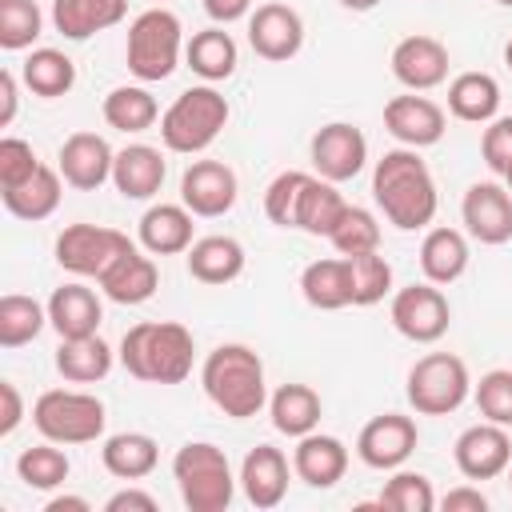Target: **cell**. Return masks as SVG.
Listing matches in <instances>:
<instances>
[{
  "label": "cell",
  "mask_w": 512,
  "mask_h": 512,
  "mask_svg": "<svg viewBox=\"0 0 512 512\" xmlns=\"http://www.w3.org/2000/svg\"><path fill=\"white\" fill-rule=\"evenodd\" d=\"M372 200L384 212V220L400 232L428 228L440 208L436 180L428 164L420 160V148H392L372 168Z\"/></svg>",
  "instance_id": "1"
},
{
  "label": "cell",
  "mask_w": 512,
  "mask_h": 512,
  "mask_svg": "<svg viewBox=\"0 0 512 512\" xmlns=\"http://www.w3.org/2000/svg\"><path fill=\"white\" fill-rule=\"evenodd\" d=\"M120 364L132 380L144 384H180L192 372L196 340L176 320H140L120 340Z\"/></svg>",
  "instance_id": "2"
},
{
  "label": "cell",
  "mask_w": 512,
  "mask_h": 512,
  "mask_svg": "<svg viewBox=\"0 0 512 512\" xmlns=\"http://www.w3.org/2000/svg\"><path fill=\"white\" fill-rule=\"evenodd\" d=\"M204 396L232 420H248L268 404L264 360L248 344H220L204 356L200 368Z\"/></svg>",
  "instance_id": "3"
},
{
  "label": "cell",
  "mask_w": 512,
  "mask_h": 512,
  "mask_svg": "<svg viewBox=\"0 0 512 512\" xmlns=\"http://www.w3.org/2000/svg\"><path fill=\"white\" fill-rule=\"evenodd\" d=\"M232 108L224 100V92H216L212 84H196L184 88L160 116V140L168 152L180 156H200L204 148H212V140L224 132Z\"/></svg>",
  "instance_id": "4"
},
{
  "label": "cell",
  "mask_w": 512,
  "mask_h": 512,
  "mask_svg": "<svg viewBox=\"0 0 512 512\" xmlns=\"http://www.w3.org/2000/svg\"><path fill=\"white\" fill-rule=\"evenodd\" d=\"M172 480H176L188 512H224L236 496L240 476H232L224 448H216L208 440H188L172 456Z\"/></svg>",
  "instance_id": "5"
},
{
  "label": "cell",
  "mask_w": 512,
  "mask_h": 512,
  "mask_svg": "<svg viewBox=\"0 0 512 512\" xmlns=\"http://www.w3.org/2000/svg\"><path fill=\"white\" fill-rule=\"evenodd\" d=\"M184 52V28L180 16L168 8H148L128 24V44H124V60L128 72L140 84H160L176 72Z\"/></svg>",
  "instance_id": "6"
},
{
  "label": "cell",
  "mask_w": 512,
  "mask_h": 512,
  "mask_svg": "<svg viewBox=\"0 0 512 512\" xmlns=\"http://www.w3.org/2000/svg\"><path fill=\"white\" fill-rule=\"evenodd\" d=\"M32 424H36V432L44 440H56V444H92V440L104 436L108 408L92 392L48 388L32 404Z\"/></svg>",
  "instance_id": "7"
},
{
  "label": "cell",
  "mask_w": 512,
  "mask_h": 512,
  "mask_svg": "<svg viewBox=\"0 0 512 512\" xmlns=\"http://www.w3.org/2000/svg\"><path fill=\"white\" fill-rule=\"evenodd\" d=\"M404 396L420 416H448L472 396L468 364L456 352H428L408 368Z\"/></svg>",
  "instance_id": "8"
},
{
  "label": "cell",
  "mask_w": 512,
  "mask_h": 512,
  "mask_svg": "<svg viewBox=\"0 0 512 512\" xmlns=\"http://www.w3.org/2000/svg\"><path fill=\"white\" fill-rule=\"evenodd\" d=\"M128 248H136L124 232L104 228V224H68L56 236V264L72 276H92L100 280L112 260H120Z\"/></svg>",
  "instance_id": "9"
},
{
  "label": "cell",
  "mask_w": 512,
  "mask_h": 512,
  "mask_svg": "<svg viewBox=\"0 0 512 512\" xmlns=\"http://www.w3.org/2000/svg\"><path fill=\"white\" fill-rule=\"evenodd\" d=\"M392 328L412 340V344H436L448 324H452V308H448V296L440 292V284L424 280V284H408L392 296Z\"/></svg>",
  "instance_id": "10"
},
{
  "label": "cell",
  "mask_w": 512,
  "mask_h": 512,
  "mask_svg": "<svg viewBox=\"0 0 512 512\" xmlns=\"http://www.w3.org/2000/svg\"><path fill=\"white\" fill-rule=\"evenodd\" d=\"M308 156H312V168L316 176L332 180V184H344L352 176L364 172L368 164V140L356 124H344V120H332L324 128H316L312 144H308Z\"/></svg>",
  "instance_id": "11"
},
{
  "label": "cell",
  "mask_w": 512,
  "mask_h": 512,
  "mask_svg": "<svg viewBox=\"0 0 512 512\" xmlns=\"http://www.w3.org/2000/svg\"><path fill=\"white\" fill-rule=\"evenodd\" d=\"M416 420L412 416H400V412H384V416H372L360 436H356V456L376 468V472H396L412 452H416Z\"/></svg>",
  "instance_id": "12"
},
{
  "label": "cell",
  "mask_w": 512,
  "mask_h": 512,
  "mask_svg": "<svg viewBox=\"0 0 512 512\" xmlns=\"http://www.w3.org/2000/svg\"><path fill=\"white\" fill-rule=\"evenodd\" d=\"M452 456H456V468L464 480H496L512 464V436L504 424L480 420L456 436Z\"/></svg>",
  "instance_id": "13"
},
{
  "label": "cell",
  "mask_w": 512,
  "mask_h": 512,
  "mask_svg": "<svg viewBox=\"0 0 512 512\" xmlns=\"http://www.w3.org/2000/svg\"><path fill=\"white\" fill-rule=\"evenodd\" d=\"M236 192H240L236 172L224 160H192L180 176V204L192 216H204V220H216V216L232 212Z\"/></svg>",
  "instance_id": "14"
},
{
  "label": "cell",
  "mask_w": 512,
  "mask_h": 512,
  "mask_svg": "<svg viewBox=\"0 0 512 512\" xmlns=\"http://www.w3.org/2000/svg\"><path fill=\"white\" fill-rule=\"evenodd\" d=\"M460 220L472 240L480 244H508L512 240V192L496 180H476L460 200Z\"/></svg>",
  "instance_id": "15"
},
{
  "label": "cell",
  "mask_w": 512,
  "mask_h": 512,
  "mask_svg": "<svg viewBox=\"0 0 512 512\" xmlns=\"http://www.w3.org/2000/svg\"><path fill=\"white\" fill-rule=\"evenodd\" d=\"M248 44L260 60L284 64L304 48V20L292 4L268 0L248 16Z\"/></svg>",
  "instance_id": "16"
},
{
  "label": "cell",
  "mask_w": 512,
  "mask_h": 512,
  "mask_svg": "<svg viewBox=\"0 0 512 512\" xmlns=\"http://www.w3.org/2000/svg\"><path fill=\"white\" fill-rule=\"evenodd\" d=\"M112 164H116V152L96 132H72L60 144V156H56V168H60L64 184L76 188V192H96L104 180H112Z\"/></svg>",
  "instance_id": "17"
},
{
  "label": "cell",
  "mask_w": 512,
  "mask_h": 512,
  "mask_svg": "<svg viewBox=\"0 0 512 512\" xmlns=\"http://www.w3.org/2000/svg\"><path fill=\"white\" fill-rule=\"evenodd\" d=\"M384 128H388L404 148H432V144L444 140L448 120H444V108H440L436 100L408 92V96H392V100L384 104Z\"/></svg>",
  "instance_id": "18"
},
{
  "label": "cell",
  "mask_w": 512,
  "mask_h": 512,
  "mask_svg": "<svg viewBox=\"0 0 512 512\" xmlns=\"http://www.w3.org/2000/svg\"><path fill=\"white\" fill-rule=\"evenodd\" d=\"M392 76L408 88V92H432L448 80V48L436 36H404L392 48Z\"/></svg>",
  "instance_id": "19"
},
{
  "label": "cell",
  "mask_w": 512,
  "mask_h": 512,
  "mask_svg": "<svg viewBox=\"0 0 512 512\" xmlns=\"http://www.w3.org/2000/svg\"><path fill=\"white\" fill-rule=\"evenodd\" d=\"M240 488L252 508H276L288 496V456L272 444H256L240 464Z\"/></svg>",
  "instance_id": "20"
},
{
  "label": "cell",
  "mask_w": 512,
  "mask_h": 512,
  "mask_svg": "<svg viewBox=\"0 0 512 512\" xmlns=\"http://www.w3.org/2000/svg\"><path fill=\"white\" fill-rule=\"evenodd\" d=\"M96 284H100V292H104L112 304L132 308V304H144V300L156 296V288H160V268H156V260L144 256L140 248H128L120 260H112V264L104 268V276H100Z\"/></svg>",
  "instance_id": "21"
},
{
  "label": "cell",
  "mask_w": 512,
  "mask_h": 512,
  "mask_svg": "<svg viewBox=\"0 0 512 512\" xmlns=\"http://www.w3.org/2000/svg\"><path fill=\"white\" fill-rule=\"evenodd\" d=\"M100 320H104V304H100V296H96L88 284H80V280L60 284V288L48 296V324L56 328L60 340L96 336Z\"/></svg>",
  "instance_id": "22"
},
{
  "label": "cell",
  "mask_w": 512,
  "mask_h": 512,
  "mask_svg": "<svg viewBox=\"0 0 512 512\" xmlns=\"http://www.w3.org/2000/svg\"><path fill=\"white\" fill-rule=\"evenodd\" d=\"M292 472L308 484V488H332L344 480L348 472V448L340 436H328V432H308L296 440V452H292Z\"/></svg>",
  "instance_id": "23"
},
{
  "label": "cell",
  "mask_w": 512,
  "mask_h": 512,
  "mask_svg": "<svg viewBox=\"0 0 512 512\" xmlns=\"http://www.w3.org/2000/svg\"><path fill=\"white\" fill-rule=\"evenodd\" d=\"M168 176V164H164V152L152 148V144H128L116 152V164H112V184L124 200H152L160 192Z\"/></svg>",
  "instance_id": "24"
},
{
  "label": "cell",
  "mask_w": 512,
  "mask_h": 512,
  "mask_svg": "<svg viewBox=\"0 0 512 512\" xmlns=\"http://www.w3.org/2000/svg\"><path fill=\"white\" fill-rule=\"evenodd\" d=\"M128 16V0H52V24L64 40H88L116 28Z\"/></svg>",
  "instance_id": "25"
},
{
  "label": "cell",
  "mask_w": 512,
  "mask_h": 512,
  "mask_svg": "<svg viewBox=\"0 0 512 512\" xmlns=\"http://www.w3.org/2000/svg\"><path fill=\"white\" fill-rule=\"evenodd\" d=\"M192 228L196 224H192V212L184 204H152L140 216V244L152 256H180L196 244Z\"/></svg>",
  "instance_id": "26"
},
{
  "label": "cell",
  "mask_w": 512,
  "mask_h": 512,
  "mask_svg": "<svg viewBox=\"0 0 512 512\" xmlns=\"http://www.w3.org/2000/svg\"><path fill=\"white\" fill-rule=\"evenodd\" d=\"M300 292L312 308L320 312H340L352 304V264L348 256H324V260H312L304 272H300Z\"/></svg>",
  "instance_id": "27"
},
{
  "label": "cell",
  "mask_w": 512,
  "mask_h": 512,
  "mask_svg": "<svg viewBox=\"0 0 512 512\" xmlns=\"http://www.w3.org/2000/svg\"><path fill=\"white\" fill-rule=\"evenodd\" d=\"M60 168H48L40 164L28 180H20L16 188H0V200L4 208L16 216V220H48L56 208H60V196H64V184H60Z\"/></svg>",
  "instance_id": "28"
},
{
  "label": "cell",
  "mask_w": 512,
  "mask_h": 512,
  "mask_svg": "<svg viewBox=\"0 0 512 512\" xmlns=\"http://www.w3.org/2000/svg\"><path fill=\"white\" fill-rule=\"evenodd\" d=\"M268 416H272V428L300 440L308 432H316L320 416H324V400L316 388L308 384H280L272 396H268Z\"/></svg>",
  "instance_id": "29"
},
{
  "label": "cell",
  "mask_w": 512,
  "mask_h": 512,
  "mask_svg": "<svg viewBox=\"0 0 512 512\" xmlns=\"http://www.w3.org/2000/svg\"><path fill=\"white\" fill-rule=\"evenodd\" d=\"M468 240L460 228H428V236L420 240V272L432 284H456L468 272Z\"/></svg>",
  "instance_id": "30"
},
{
  "label": "cell",
  "mask_w": 512,
  "mask_h": 512,
  "mask_svg": "<svg viewBox=\"0 0 512 512\" xmlns=\"http://www.w3.org/2000/svg\"><path fill=\"white\" fill-rule=\"evenodd\" d=\"M188 276L200 284H232L244 272V248L232 236H200L184 252Z\"/></svg>",
  "instance_id": "31"
},
{
  "label": "cell",
  "mask_w": 512,
  "mask_h": 512,
  "mask_svg": "<svg viewBox=\"0 0 512 512\" xmlns=\"http://www.w3.org/2000/svg\"><path fill=\"white\" fill-rule=\"evenodd\" d=\"M448 112L464 124H488L500 112V84L488 72H460L448 84Z\"/></svg>",
  "instance_id": "32"
},
{
  "label": "cell",
  "mask_w": 512,
  "mask_h": 512,
  "mask_svg": "<svg viewBox=\"0 0 512 512\" xmlns=\"http://www.w3.org/2000/svg\"><path fill=\"white\" fill-rule=\"evenodd\" d=\"M112 360L116 352L96 336H76V340H60L56 348V372L68 380V384H96L112 372Z\"/></svg>",
  "instance_id": "33"
},
{
  "label": "cell",
  "mask_w": 512,
  "mask_h": 512,
  "mask_svg": "<svg viewBox=\"0 0 512 512\" xmlns=\"http://www.w3.org/2000/svg\"><path fill=\"white\" fill-rule=\"evenodd\" d=\"M100 460L116 480H144L160 464V444L148 432H116L104 440Z\"/></svg>",
  "instance_id": "34"
},
{
  "label": "cell",
  "mask_w": 512,
  "mask_h": 512,
  "mask_svg": "<svg viewBox=\"0 0 512 512\" xmlns=\"http://www.w3.org/2000/svg\"><path fill=\"white\" fill-rule=\"evenodd\" d=\"M184 60H188V68H192L200 80L216 84V80H228V76L236 72L240 48H236V40L216 24V28H204V32H196V36L188 40Z\"/></svg>",
  "instance_id": "35"
},
{
  "label": "cell",
  "mask_w": 512,
  "mask_h": 512,
  "mask_svg": "<svg viewBox=\"0 0 512 512\" xmlns=\"http://www.w3.org/2000/svg\"><path fill=\"white\" fill-rule=\"evenodd\" d=\"M20 80L32 96H44V100H56V96H68L72 84H76V64L72 56H64L60 48H32L20 64Z\"/></svg>",
  "instance_id": "36"
},
{
  "label": "cell",
  "mask_w": 512,
  "mask_h": 512,
  "mask_svg": "<svg viewBox=\"0 0 512 512\" xmlns=\"http://www.w3.org/2000/svg\"><path fill=\"white\" fill-rule=\"evenodd\" d=\"M344 212H348V200L336 192V184L324 180V176H312V180L304 184V192H300L296 228L308 232V236H324V240H328V236L336 232V224H340Z\"/></svg>",
  "instance_id": "37"
},
{
  "label": "cell",
  "mask_w": 512,
  "mask_h": 512,
  "mask_svg": "<svg viewBox=\"0 0 512 512\" xmlns=\"http://www.w3.org/2000/svg\"><path fill=\"white\" fill-rule=\"evenodd\" d=\"M100 112H104L108 128L132 132V136H136V132H148V128L160 120V104H156V96H152L144 84H120V88H112V92L104 96Z\"/></svg>",
  "instance_id": "38"
},
{
  "label": "cell",
  "mask_w": 512,
  "mask_h": 512,
  "mask_svg": "<svg viewBox=\"0 0 512 512\" xmlns=\"http://www.w3.org/2000/svg\"><path fill=\"white\" fill-rule=\"evenodd\" d=\"M48 324V304L24 296V292H8L0 296V344L4 348H24L32 344Z\"/></svg>",
  "instance_id": "39"
},
{
  "label": "cell",
  "mask_w": 512,
  "mask_h": 512,
  "mask_svg": "<svg viewBox=\"0 0 512 512\" xmlns=\"http://www.w3.org/2000/svg\"><path fill=\"white\" fill-rule=\"evenodd\" d=\"M68 472H72V464H68V456L60 452L56 440H44V444L24 448V452L16 456V476H20L28 488H36V492L60 488V484L68 480Z\"/></svg>",
  "instance_id": "40"
},
{
  "label": "cell",
  "mask_w": 512,
  "mask_h": 512,
  "mask_svg": "<svg viewBox=\"0 0 512 512\" xmlns=\"http://www.w3.org/2000/svg\"><path fill=\"white\" fill-rule=\"evenodd\" d=\"M44 32V12L36 0H0V48L4 52H24L40 40Z\"/></svg>",
  "instance_id": "41"
},
{
  "label": "cell",
  "mask_w": 512,
  "mask_h": 512,
  "mask_svg": "<svg viewBox=\"0 0 512 512\" xmlns=\"http://www.w3.org/2000/svg\"><path fill=\"white\" fill-rule=\"evenodd\" d=\"M348 264H352V304L356 308H372L392 292V264L380 256V248L356 252V256H348Z\"/></svg>",
  "instance_id": "42"
},
{
  "label": "cell",
  "mask_w": 512,
  "mask_h": 512,
  "mask_svg": "<svg viewBox=\"0 0 512 512\" xmlns=\"http://www.w3.org/2000/svg\"><path fill=\"white\" fill-rule=\"evenodd\" d=\"M376 508H392V512H432V508H436L432 480L420 476V472H400V468H396V476L380 488Z\"/></svg>",
  "instance_id": "43"
},
{
  "label": "cell",
  "mask_w": 512,
  "mask_h": 512,
  "mask_svg": "<svg viewBox=\"0 0 512 512\" xmlns=\"http://www.w3.org/2000/svg\"><path fill=\"white\" fill-rule=\"evenodd\" d=\"M312 176L300 168H288L280 176H272V184L264 188V216L276 228H296V208H300V192Z\"/></svg>",
  "instance_id": "44"
},
{
  "label": "cell",
  "mask_w": 512,
  "mask_h": 512,
  "mask_svg": "<svg viewBox=\"0 0 512 512\" xmlns=\"http://www.w3.org/2000/svg\"><path fill=\"white\" fill-rule=\"evenodd\" d=\"M328 240H332V248H336L340 256L376 252V248H380V224H376V216H372L368 208L348 204V212L340 216V224H336V232H332Z\"/></svg>",
  "instance_id": "45"
},
{
  "label": "cell",
  "mask_w": 512,
  "mask_h": 512,
  "mask_svg": "<svg viewBox=\"0 0 512 512\" xmlns=\"http://www.w3.org/2000/svg\"><path fill=\"white\" fill-rule=\"evenodd\" d=\"M472 400L484 420L512 428V368H492L472 384Z\"/></svg>",
  "instance_id": "46"
},
{
  "label": "cell",
  "mask_w": 512,
  "mask_h": 512,
  "mask_svg": "<svg viewBox=\"0 0 512 512\" xmlns=\"http://www.w3.org/2000/svg\"><path fill=\"white\" fill-rule=\"evenodd\" d=\"M36 168H40V160H36L28 140H20V136H4L0 140V188H16Z\"/></svg>",
  "instance_id": "47"
},
{
  "label": "cell",
  "mask_w": 512,
  "mask_h": 512,
  "mask_svg": "<svg viewBox=\"0 0 512 512\" xmlns=\"http://www.w3.org/2000/svg\"><path fill=\"white\" fill-rule=\"evenodd\" d=\"M480 156H484V164H488L496 176H504V168L512 164V116L488 120V128H484V136H480Z\"/></svg>",
  "instance_id": "48"
},
{
  "label": "cell",
  "mask_w": 512,
  "mask_h": 512,
  "mask_svg": "<svg viewBox=\"0 0 512 512\" xmlns=\"http://www.w3.org/2000/svg\"><path fill=\"white\" fill-rule=\"evenodd\" d=\"M0 400H4V412H0V436H12L24 420V400H20V388L12 380H0Z\"/></svg>",
  "instance_id": "49"
},
{
  "label": "cell",
  "mask_w": 512,
  "mask_h": 512,
  "mask_svg": "<svg viewBox=\"0 0 512 512\" xmlns=\"http://www.w3.org/2000/svg\"><path fill=\"white\" fill-rule=\"evenodd\" d=\"M440 508L444 512H488V496L480 488H472V484H460V488L444 492Z\"/></svg>",
  "instance_id": "50"
},
{
  "label": "cell",
  "mask_w": 512,
  "mask_h": 512,
  "mask_svg": "<svg viewBox=\"0 0 512 512\" xmlns=\"http://www.w3.org/2000/svg\"><path fill=\"white\" fill-rule=\"evenodd\" d=\"M104 512H156V496L140 488H120L116 496L104 500Z\"/></svg>",
  "instance_id": "51"
},
{
  "label": "cell",
  "mask_w": 512,
  "mask_h": 512,
  "mask_svg": "<svg viewBox=\"0 0 512 512\" xmlns=\"http://www.w3.org/2000/svg\"><path fill=\"white\" fill-rule=\"evenodd\" d=\"M16 104H20V80L12 68L0 72V128H8L16 120Z\"/></svg>",
  "instance_id": "52"
},
{
  "label": "cell",
  "mask_w": 512,
  "mask_h": 512,
  "mask_svg": "<svg viewBox=\"0 0 512 512\" xmlns=\"http://www.w3.org/2000/svg\"><path fill=\"white\" fill-rule=\"evenodd\" d=\"M204 12L216 24H232V20H244L252 12V0H204Z\"/></svg>",
  "instance_id": "53"
},
{
  "label": "cell",
  "mask_w": 512,
  "mask_h": 512,
  "mask_svg": "<svg viewBox=\"0 0 512 512\" xmlns=\"http://www.w3.org/2000/svg\"><path fill=\"white\" fill-rule=\"evenodd\" d=\"M44 512H92V504L84 496H52L44 504Z\"/></svg>",
  "instance_id": "54"
},
{
  "label": "cell",
  "mask_w": 512,
  "mask_h": 512,
  "mask_svg": "<svg viewBox=\"0 0 512 512\" xmlns=\"http://www.w3.org/2000/svg\"><path fill=\"white\" fill-rule=\"evenodd\" d=\"M340 4H344L348 12H372V8L380 4V0H340Z\"/></svg>",
  "instance_id": "55"
},
{
  "label": "cell",
  "mask_w": 512,
  "mask_h": 512,
  "mask_svg": "<svg viewBox=\"0 0 512 512\" xmlns=\"http://www.w3.org/2000/svg\"><path fill=\"white\" fill-rule=\"evenodd\" d=\"M504 64H508V68H512V40H508V44H504Z\"/></svg>",
  "instance_id": "56"
},
{
  "label": "cell",
  "mask_w": 512,
  "mask_h": 512,
  "mask_svg": "<svg viewBox=\"0 0 512 512\" xmlns=\"http://www.w3.org/2000/svg\"><path fill=\"white\" fill-rule=\"evenodd\" d=\"M504 184H508V192H512V164L504 168Z\"/></svg>",
  "instance_id": "57"
},
{
  "label": "cell",
  "mask_w": 512,
  "mask_h": 512,
  "mask_svg": "<svg viewBox=\"0 0 512 512\" xmlns=\"http://www.w3.org/2000/svg\"><path fill=\"white\" fill-rule=\"evenodd\" d=\"M508 488H512V464H508Z\"/></svg>",
  "instance_id": "58"
},
{
  "label": "cell",
  "mask_w": 512,
  "mask_h": 512,
  "mask_svg": "<svg viewBox=\"0 0 512 512\" xmlns=\"http://www.w3.org/2000/svg\"><path fill=\"white\" fill-rule=\"evenodd\" d=\"M496 4H504V8H512V0H496Z\"/></svg>",
  "instance_id": "59"
}]
</instances>
